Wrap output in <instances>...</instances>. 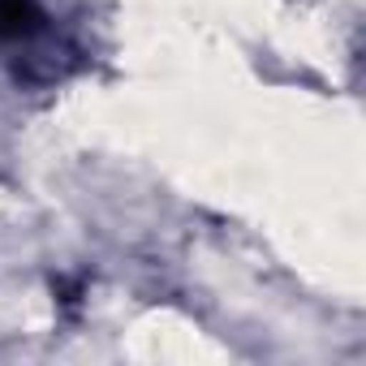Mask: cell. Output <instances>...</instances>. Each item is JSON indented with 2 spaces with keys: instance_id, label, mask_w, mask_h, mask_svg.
I'll return each mask as SVG.
<instances>
[{
  "instance_id": "1",
  "label": "cell",
  "mask_w": 366,
  "mask_h": 366,
  "mask_svg": "<svg viewBox=\"0 0 366 366\" xmlns=\"http://www.w3.org/2000/svg\"><path fill=\"white\" fill-rule=\"evenodd\" d=\"M44 5L39 0H0V44H22L44 31Z\"/></svg>"
}]
</instances>
